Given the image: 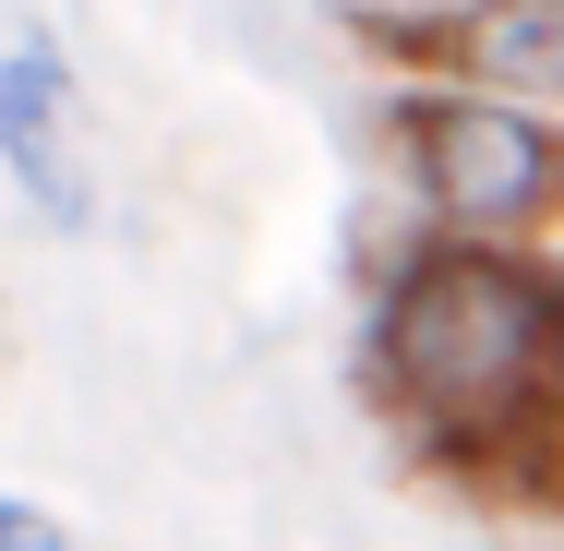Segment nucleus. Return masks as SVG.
Wrapping results in <instances>:
<instances>
[{
	"mask_svg": "<svg viewBox=\"0 0 564 551\" xmlns=\"http://www.w3.org/2000/svg\"><path fill=\"white\" fill-rule=\"evenodd\" d=\"M372 408L409 467L468 504H564V264L529 240L433 228L372 300Z\"/></svg>",
	"mask_w": 564,
	"mask_h": 551,
	"instance_id": "f257e3e1",
	"label": "nucleus"
},
{
	"mask_svg": "<svg viewBox=\"0 0 564 551\" xmlns=\"http://www.w3.org/2000/svg\"><path fill=\"white\" fill-rule=\"evenodd\" d=\"M397 168L433 228H468V240H553L564 228V109L492 97V85H409Z\"/></svg>",
	"mask_w": 564,
	"mask_h": 551,
	"instance_id": "f03ea898",
	"label": "nucleus"
},
{
	"mask_svg": "<svg viewBox=\"0 0 564 551\" xmlns=\"http://www.w3.org/2000/svg\"><path fill=\"white\" fill-rule=\"evenodd\" d=\"M0 192L61 240L97 228V120H85V73H73L61 24L0 36Z\"/></svg>",
	"mask_w": 564,
	"mask_h": 551,
	"instance_id": "7ed1b4c3",
	"label": "nucleus"
},
{
	"mask_svg": "<svg viewBox=\"0 0 564 551\" xmlns=\"http://www.w3.org/2000/svg\"><path fill=\"white\" fill-rule=\"evenodd\" d=\"M348 24L409 85H492V97L564 109V0H421V12H348Z\"/></svg>",
	"mask_w": 564,
	"mask_h": 551,
	"instance_id": "20e7f679",
	"label": "nucleus"
},
{
	"mask_svg": "<svg viewBox=\"0 0 564 551\" xmlns=\"http://www.w3.org/2000/svg\"><path fill=\"white\" fill-rule=\"evenodd\" d=\"M0 551H85L61 528V504H36V492H0Z\"/></svg>",
	"mask_w": 564,
	"mask_h": 551,
	"instance_id": "39448f33",
	"label": "nucleus"
}]
</instances>
